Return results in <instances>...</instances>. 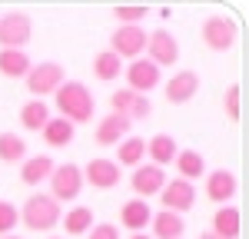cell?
<instances>
[{
    "mask_svg": "<svg viewBox=\"0 0 249 239\" xmlns=\"http://www.w3.org/2000/svg\"><path fill=\"white\" fill-rule=\"evenodd\" d=\"M130 186H133L136 199L146 203L150 196H160V189L166 186V173H163L160 166H153V163H143V166H136V170H133Z\"/></svg>",
    "mask_w": 249,
    "mask_h": 239,
    "instance_id": "12",
    "label": "cell"
},
{
    "mask_svg": "<svg viewBox=\"0 0 249 239\" xmlns=\"http://www.w3.org/2000/svg\"><path fill=\"white\" fill-rule=\"evenodd\" d=\"M80 173H83V183H90L93 189H113V186H120V176H123L120 166L107 156L90 159L87 166H80Z\"/></svg>",
    "mask_w": 249,
    "mask_h": 239,
    "instance_id": "11",
    "label": "cell"
},
{
    "mask_svg": "<svg viewBox=\"0 0 249 239\" xmlns=\"http://www.w3.org/2000/svg\"><path fill=\"white\" fill-rule=\"evenodd\" d=\"M87 239H120V229L113 222H93V229H90Z\"/></svg>",
    "mask_w": 249,
    "mask_h": 239,
    "instance_id": "33",
    "label": "cell"
},
{
    "mask_svg": "<svg viewBox=\"0 0 249 239\" xmlns=\"http://www.w3.org/2000/svg\"><path fill=\"white\" fill-rule=\"evenodd\" d=\"M123 73V60L110 53V50H103V53H96L93 57V77L103 80V83H113L116 77Z\"/></svg>",
    "mask_w": 249,
    "mask_h": 239,
    "instance_id": "28",
    "label": "cell"
},
{
    "mask_svg": "<svg viewBox=\"0 0 249 239\" xmlns=\"http://www.w3.org/2000/svg\"><path fill=\"white\" fill-rule=\"evenodd\" d=\"M150 229H153L150 239H183L186 222H183V216H176V213L160 209V213H153V219H150Z\"/></svg>",
    "mask_w": 249,
    "mask_h": 239,
    "instance_id": "19",
    "label": "cell"
},
{
    "mask_svg": "<svg viewBox=\"0 0 249 239\" xmlns=\"http://www.w3.org/2000/svg\"><path fill=\"white\" fill-rule=\"evenodd\" d=\"M173 163H176V173H179L176 179L193 183V179L206 176V159H203V153H196V150H179Z\"/></svg>",
    "mask_w": 249,
    "mask_h": 239,
    "instance_id": "23",
    "label": "cell"
},
{
    "mask_svg": "<svg viewBox=\"0 0 249 239\" xmlns=\"http://www.w3.org/2000/svg\"><path fill=\"white\" fill-rule=\"evenodd\" d=\"M53 166H57V163L47 156V153H40V156H27L23 163H20V179H23L27 186H37V183H43V179H50Z\"/></svg>",
    "mask_w": 249,
    "mask_h": 239,
    "instance_id": "21",
    "label": "cell"
},
{
    "mask_svg": "<svg viewBox=\"0 0 249 239\" xmlns=\"http://www.w3.org/2000/svg\"><path fill=\"white\" fill-rule=\"evenodd\" d=\"M0 239H27V236H14V233H10V236H0Z\"/></svg>",
    "mask_w": 249,
    "mask_h": 239,
    "instance_id": "36",
    "label": "cell"
},
{
    "mask_svg": "<svg viewBox=\"0 0 249 239\" xmlns=\"http://www.w3.org/2000/svg\"><path fill=\"white\" fill-rule=\"evenodd\" d=\"M63 229L67 236H83L93 229V209L90 206H73L67 216H63Z\"/></svg>",
    "mask_w": 249,
    "mask_h": 239,
    "instance_id": "27",
    "label": "cell"
},
{
    "mask_svg": "<svg viewBox=\"0 0 249 239\" xmlns=\"http://www.w3.org/2000/svg\"><path fill=\"white\" fill-rule=\"evenodd\" d=\"M236 189H239L236 173H230V170H213V173H206V196H210V203L226 206L236 196Z\"/></svg>",
    "mask_w": 249,
    "mask_h": 239,
    "instance_id": "15",
    "label": "cell"
},
{
    "mask_svg": "<svg viewBox=\"0 0 249 239\" xmlns=\"http://www.w3.org/2000/svg\"><path fill=\"white\" fill-rule=\"evenodd\" d=\"M160 203H163V209H166V213L183 216L186 209L196 206V186L186 183V179H170V183L160 189Z\"/></svg>",
    "mask_w": 249,
    "mask_h": 239,
    "instance_id": "9",
    "label": "cell"
},
{
    "mask_svg": "<svg viewBox=\"0 0 249 239\" xmlns=\"http://www.w3.org/2000/svg\"><path fill=\"white\" fill-rule=\"evenodd\" d=\"M146 60L153 67H173L179 60V43H176V37L170 30L160 27L153 34H146Z\"/></svg>",
    "mask_w": 249,
    "mask_h": 239,
    "instance_id": "8",
    "label": "cell"
},
{
    "mask_svg": "<svg viewBox=\"0 0 249 239\" xmlns=\"http://www.w3.org/2000/svg\"><path fill=\"white\" fill-rule=\"evenodd\" d=\"M199 239H219V236H213V233H203V236H199Z\"/></svg>",
    "mask_w": 249,
    "mask_h": 239,
    "instance_id": "35",
    "label": "cell"
},
{
    "mask_svg": "<svg viewBox=\"0 0 249 239\" xmlns=\"http://www.w3.org/2000/svg\"><path fill=\"white\" fill-rule=\"evenodd\" d=\"M203 43L216 50V53H226L236 47V40H239V27H236V20L226 17V14H210V17L203 20Z\"/></svg>",
    "mask_w": 249,
    "mask_h": 239,
    "instance_id": "3",
    "label": "cell"
},
{
    "mask_svg": "<svg viewBox=\"0 0 249 239\" xmlns=\"http://www.w3.org/2000/svg\"><path fill=\"white\" fill-rule=\"evenodd\" d=\"M239 229H243V219H239V209L236 206H219L213 213V236L219 239H239Z\"/></svg>",
    "mask_w": 249,
    "mask_h": 239,
    "instance_id": "18",
    "label": "cell"
},
{
    "mask_svg": "<svg viewBox=\"0 0 249 239\" xmlns=\"http://www.w3.org/2000/svg\"><path fill=\"white\" fill-rule=\"evenodd\" d=\"M176 153H179V146H176V139L170 137V133H156V137L146 139V156L153 159V166H170L173 159H176Z\"/></svg>",
    "mask_w": 249,
    "mask_h": 239,
    "instance_id": "20",
    "label": "cell"
},
{
    "mask_svg": "<svg viewBox=\"0 0 249 239\" xmlns=\"http://www.w3.org/2000/svg\"><path fill=\"white\" fill-rule=\"evenodd\" d=\"M80 189H83V173H80L77 163L53 166V173H50V193H47L53 203H73L80 196Z\"/></svg>",
    "mask_w": 249,
    "mask_h": 239,
    "instance_id": "4",
    "label": "cell"
},
{
    "mask_svg": "<svg viewBox=\"0 0 249 239\" xmlns=\"http://www.w3.org/2000/svg\"><path fill=\"white\" fill-rule=\"evenodd\" d=\"M17 206L14 203H7V199H0V236H10V229H17Z\"/></svg>",
    "mask_w": 249,
    "mask_h": 239,
    "instance_id": "31",
    "label": "cell"
},
{
    "mask_svg": "<svg viewBox=\"0 0 249 239\" xmlns=\"http://www.w3.org/2000/svg\"><path fill=\"white\" fill-rule=\"evenodd\" d=\"M223 106H226V120H230V123H239V83H230V86H226Z\"/></svg>",
    "mask_w": 249,
    "mask_h": 239,
    "instance_id": "32",
    "label": "cell"
},
{
    "mask_svg": "<svg viewBox=\"0 0 249 239\" xmlns=\"http://www.w3.org/2000/svg\"><path fill=\"white\" fill-rule=\"evenodd\" d=\"M130 239H150V236H146V233H133Z\"/></svg>",
    "mask_w": 249,
    "mask_h": 239,
    "instance_id": "34",
    "label": "cell"
},
{
    "mask_svg": "<svg viewBox=\"0 0 249 239\" xmlns=\"http://www.w3.org/2000/svg\"><path fill=\"white\" fill-rule=\"evenodd\" d=\"M53 103H57V110H60V120L73 123V126L77 123H90L93 110H96L93 93L83 83H77V80H63V86L53 93Z\"/></svg>",
    "mask_w": 249,
    "mask_h": 239,
    "instance_id": "1",
    "label": "cell"
},
{
    "mask_svg": "<svg viewBox=\"0 0 249 239\" xmlns=\"http://www.w3.org/2000/svg\"><path fill=\"white\" fill-rule=\"evenodd\" d=\"M40 133H43V143H47V146H70V143H73V133H77V126L67 123V120H60V117L57 120L50 117V123H47Z\"/></svg>",
    "mask_w": 249,
    "mask_h": 239,
    "instance_id": "26",
    "label": "cell"
},
{
    "mask_svg": "<svg viewBox=\"0 0 249 239\" xmlns=\"http://www.w3.org/2000/svg\"><path fill=\"white\" fill-rule=\"evenodd\" d=\"M146 50V30L143 27H116L110 37V53L120 60H140Z\"/></svg>",
    "mask_w": 249,
    "mask_h": 239,
    "instance_id": "7",
    "label": "cell"
},
{
    "mask_svg": "<svg viewBox=\"0 0 249 239\" xmlns=\"http://www.w3.org/2000/svg\"><path fill=\"white\" fill-rule=\"evenodd\" d=\"M150 110H153V106H150V97H140L133 90H116L113 97H110V113L126 117L130 123H133V120H146Z\"/></svg>",
    "mask_w": 249,
    "mask_h": 239,
    "instance_id": "13",
    "label": "cell"
},
{
    "mask_svg": "<svg viewBox=\"0 0 249 239\" xmlns=\"http://www.w3.org/2000/svg\"><path fill=\"white\" fill-rule=\"evenodd\" d=\"M143 159H146V139L143 137H126L123 143H116V166H143Z\"/></svg>",
    "mask_w": 249,
    "mask_h": 239,
    "instance_id": "22",
    "label": "cell"
},
{
    "mask_svg": "<svg viewBox=\"0 0 249 239\" xmlns=\"http://www.w3.org/2000/svg\"><path fill=\"white\" fill-rule=\"evenodd\" d=\"M30 57L27 50H0V77H10V80H20L30 73Z\"/></svg>",
    "mask_w": 249,
    "mask_h": 239,
    "instance_id": "24",
    "label": "cell"
},
{
    "mask_svg": "<svg viewBox=\"0 0 249 239\" xmlns=\"http://www.w3.org/2000/svg\"><path fill=\"white\" fill-rule=\"evenodd\" d=\"M196 90H199V77L193 73V70H179V73H173L170 83L163 86V93H166V103L173 106H183V103H190L196 97Z\"/></svg>",
    "mask_w": 249,
    "mask_h": 239,
    "instance_id": "14",
    "label": "cell"
},
{
    "mask_svg": "<svg viewBox=\"0 0 249 239\" xmlns=\"http://www.w3.org/2000/svg\"><path fill=\"white\" fill-rule=\"evenodd\" d=\"M17 216L27 229H34V233H50V229H57V222H60V203H53L47 193H34V196L23 199Z\"/></svg>",
    "mask_w": 249,
    "mask_h": 239,
    "instance_id": "2",
    "label": "cell"
},
{
    "mask_svg": "<svg viewBox=\"0 0 249 239\" xmlns=\"http://www.w3.org/2000/svg\"><path fill=\"white\" fill-rule=\"evenodd\" d=\"M50 123V106L43 103V100H30V103H23L20 106V126L23 130H30V133H37Z\"/></svg>",
    "mask_w": 249,
    "mask_h": 239,
    "instance_id": "25",
    "label": "cell"
},
{
    "mask_svg": "<svg viewBox=\"0 0 249 239\" xmlns=\"http://www.w3.org/2000/svg\"><path fill=\"white\" fill-rule=\"evenodd\" d=\"M113 17L120 20L123 27H140V20L146 17V7H143V3H130V7H126V3H116Z\"/></svg>",
    "mask_w": 249,
    "mask_h": 239,
    "instance_id": "30",
    "label": "cell"
},
{
    "mask_svg": "<svg viewBox=\"0 0 249 239\" xmlns=\"http://www.w3.org/2000/svg\"><path fill=\"white\" fill-rule=\"evenodd\" d=\"M47 239H63V236H47Z\"/></svg>",
    "mask_w": 249,
    "mask_h": 239,
    "instance_id": "37",
    "label": "cell"
},
{
    "mask_svg": "<svg viewBox=\"0 0 249 239\" xmlns=\"http://www.w3.org/2000/svg\"><path fill=\"white\" fill-rule=\"evenodd\" d=\"M130 126H133V123H130L126 117L107 113V117L96 123V133H93V137H96L100 146H116V143H123V139L130 137Z\"/></svg>",
    "mask_w": 249,
    "mask_h": 239,
    "instance_id": "16",
    "label": "cell"
},
{
    "mask_svg": "<svg viewBox=\"0 0 249 239\" xmlns=\"http://www.w3.org/2000/svg\"><path fill=\"white\" fill-rule=\"evenodd\" d=\"M123 77H126V83H130L126 90L146 97L150 90L160 86V67H153L146 57H140V60H130V67H123Z\"/></svg>",
    "mask_w": 249,
    "mask_h": 239,
    "instance_id": "10",
    "label": "cell"
},
{
    "mask_svg": "<svg viewBox=\"0 0 249 239\" xmlns=\"http://www.w3.org/2000/svg\"><path fill=\"white\" fill-rule=\"evenodd\" d=\"M150 219H153V209H150V203H143V199H130V203H123V209H120V222H123V229H130V233L150 229Z\"/></svg>",
    "mask_w": 249,
    "mask_h": 239,
    "instance_id": "17",
    "label": "cell"
},
{
    "mask_svg": "<svg viewBox=\"0 0 249 239\" xmlns=\"http://www.w3.org/2000/svg\"><path fill=\"white\" fill-rule=\"evenodd\" d=\"M63 77H67V70L53 63V60H43L37 67H30V73H27V90L34 93V100L40 97H50V93H57L60 86H63Z\"/></svg>",
    "mask_w": 249,
    "mask_h": 239,
    "instance_id": "6",
    "label": "cell"
},
{
    "mask_svg": "<svg viewBox=\"0 0 249 239\" xmlns=\"http://www.w3.org/2000/svg\"><path fill=\"white\" fill-rule=\"evenodd\" d=\"M34 37V23L23 10H10L0 17V50H23Z\"/></svg>",
    "mask_w": 249,
    "mask_h": 239,
    "instance_id": "5",
    "label": "cell"
},
{
    "mask_svg": "<svg viewBox=\"0 0 249 239\" xmlns=\"http://www.w3.org/2000/svg\"><path fill=\"white\" fill-rule=\"evenodd\" d=\"M27 159V143L17 133H0V163H23Z\"/></svg>",
    "mask_w": 249,
    "mask_h": 239,
    "instance_id": "29",
    "label": "cell"
}]
</instances>
